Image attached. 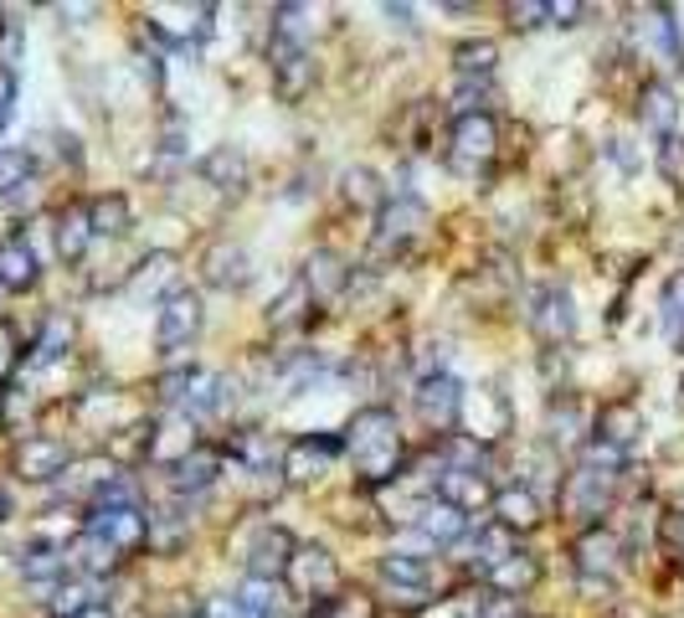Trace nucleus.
<instances>
[{
	"mask_svg": "<svg viewBox=\"0 0 684 618\" xmlns=\"http://www.w3.org/2000/svg\"><path fill=\"white\" fill-rule=\"evenodd\" d=\"M345 454H350L356 479L365 490H381V485L401 479L407 438H401V423H396L392 407H360L356 418L345 423Z\"/></svg>",
	"mask_w": 684,
	"mask_h": 618,
	"instance_id": "nucleus-1",
	"label": "nucleus"
},
{
	"mask_svg": "<svg viewBox=\"0 0 684 618\" xmlns=\"http://www.w3.org/2000/svg\"><path fill=\"white\" fill-rule=\"evenodd\" d=\"M623 474H628V459L602 449V443H587V454L576 459V470L561 479V506H566V515L581 521V526H602V515H608L612 500H617Z\"/></svg>",
	"mask_w": 684,
	"mask_h": 618,
	"instance_id": "nucleus-2",
	"label": "nucleus"
},
{
	"mask_svg": "<svg viewBox=\"0 0 684 618\" xmlns=\"http://www.w3.org/2000/svg\"><path fill=\"white\" fill-rule=\"evenodd\" d=\"M500 161V119L494 114H453L448 124V170L479 181Z\"/></svg>",
	"mask_w": 684,
	"mask_h": 618,
	"instance_id": "nucleus-3",
	"label": "nucleus"
},
{
	"mask_svg": "<svg viewBox=\"0 0 684 618\" xmlns=\"http://www.w3.org/2000/svg\"><path fill=\"white\" fill-rule=\"evenodd\" d=\"M432 227V212L428 201L412 197V191H396V197L381 201L376 212V233H371V248H376V258H407L428 237Z\"/></svg>",
	"mask_w": 684,
	"mask_h": 618,
	"instance_id": "nucleus-4",
	"label": "nucleus"
},
{
	"mask_svg": "<svg viewBox=\"0 0 684 618\" xmlns=\"http://www.w3.org/2000/svg\"><path fill=\"white\" fill-rule=\"evenodd\" d=\"M83 531L104 536L119 557H129V551H144V542H149V510L140 500H88Z\"/></svg>",
	"mask_w": 684,
	"mask_h": 618,
	"instance_id": "nucleus-5",
	"label": "nucleus"
},
{
	"mask_svg": "<svg viewBox=\"0 0 684 618\" xmlns=\"http://www.w3.org/2000/svg\"><path fill=\"white\" fill-rule=\"evenodd\" d=\"M201 325H206L201 294L180 284L176 294H165L160 299V314H155V350H160L165 361H176V356H185V350L196 346Z\"/></svg>",
	"mask_w": 684,
	"mask_h": 618,
	"instance_id": "nucleus-6",
	"label": "nucleus"
},
{
	"mask_svg": "<svg viewBox=\"0 0 684 618\" xmlns=\"http://www.w3.org/2000/svg\"><path fill=\"white\" fill-rule=\"evenodd\" d=\"M72 449L68 438L57 433H21L11 443V474H16L21 485H57V479H68L72 470Z\"/></svg>",
	"mask_w": 684,
	"mask_h": 618,
	"instance_id": "nucleus-7",
	"label": "nucleus"
},
{
	"mask_svg": "<svg viewBox=\"0 0 684 618\" xmlns=\"http://www.w3.org/2000/svg\"><path fill=\"white\" fill-rule=\"evenodd\" d=\"M268 78L278 104H304L314 83H320V62L309 52L304 41H288V37H268Z\"/></svg>",
	"mask_w": 684,
	"mask_h": 618,
	"instance_id": "nucleus-8",
	"label": "nucleus"
},
{
	"mask_svg": "<svg viewBox=\"0 0 684 618\" xmlns=\"http://www.w3.org/2000/svg\"><path fill=\"white\" fill-rule=\"evenodd\" d=\"M284 582H288V593L293 598H304V603H329L335 593L345 587V578H340V562L324 551V546H314V542H299L293 546V562H288V572H284Z\"/></svg>",
	"mask_w": 684,
	"mask_h": 618,
	"instance_id": "nucleus-9",
	"label": "nucleus"
},
{
	"mask_svg": "<svg viewBox=\"0 0 684 618\" xmlns=\"http://www.w3.org/2000/svg\"><path fill=\"white\" fill-rule=\"evenodd\" d=\"M525 325H530V335H536L545 350H561L576 335L572 289H561V284H540V289H530V299H525Z\"/></svg>",
	"mask_w": 684,
	"mask_h": 618,
	"instance_id": "nucleus-10",
	"label": "nucleus"
},
{
	"mask_svg": "<svg viewBox=\"0 0 684 618\" xmlns=\"http://www.w3.org/2000/svg\"><path fill=\"white\" fill-rule=\"evenodd\" d=\"M464 397L468 392H464V382H458L453 371H428V377L417 382V392H412V407L432 433H453V428L464 423Z\"/></svg>",
	"mask_w": 684,
	"mask_h": 618,
	"instance_id": "nucleus-11",
	"label": "nucleus"
},
{
	"mask_svg": "<svg viewBox=\"0 0 684 618\" xmlns=\"http://www.w3.org/2000/svg\"><path fill=\"white\" fill-rule=\"evenodd\" d=\"M623 557H628V542H623L612 526H587L572 542L576 578H587V582H617V572H623Z\"/></svg>",
	"mask_w": 684,
	"mask_h": 618,
	"instance_id": "nucleus-12",
	"label": "nucleus"
},
{
	"mask_svg": "<svg viewBox=\"0 0 684 618\" xmlns=\"http://www.w3.org/2000/svg\"><path fill=\"white\" fill-rule=\"evenodd\" d=\"M648 433V418H644V407L633 397H612L602 402L592 413V443H602V449H612V454H633V443Z\"/></svg>",
	"mask_w": 684,
	"mask_h": 618,
	"instance_id": "nucleus-13",
	"label": "nucleus"
},
{
	"mask_svg": "<svg viewBox=\"0 0 684 618\" xmlns=\"http://www.w3.org/2000/svg\"><path fill=\"white\" fill-rule=\"evenodd\" d=\"M345 454V438L340 433H304L293 438L284 449V479L288 485H314L320 474H329V464Z\"/></svg>",
	"mask_w": 684,
	"mask_h": 618,
	"instance_id": "nucleus-14",
	"label": "nucleus"
},
{
	"mask_svg": "<svg viewBox=\"0 0 684 618\" xmlns=\"http://www.w3.org/2000/svg\"><path fill=\"white\" fill-rule=\"evenodd\" d=\"M293 531L288 526H273V521H263V526L252 531L248 551H242V562H248V578H263V582H284L288 562H293Z\"/></svg>",
	"mask_w": 684,
	"mask_h": 618,
	"instance_id": "nucleus-15",
	"label": "nucleus"
},
{
	"mask_svg": "<svg viewBox=\"0 0 684 618\" xmlns=\"http://www.w3.org/2000/svg\"><path fill=\"white\" fill-rule=\"evenodd\" d=\"M489 515H494V526H504L509 536H530V531L545 526V500H540L525 479H515V485H500V490H494Z\"/></svg>",
	"mask_w": 684,
	"mask_h": 618,
	"instance_id": "nucleus-16",
	"label": "nucleus"
},
{
	"mask_svg": "<svg viewBox=\"0 0 684 618\" xmlns=\"http://www.w3.org/2000/svg\"><path fill=\"white\" fill-rule=\"evenodd\" d=\"M201 278L221 294H242L252 284V253L232 237H216L212 248L201 253Z\"/></svg>",
	"mask_w": 684,
	"mask_h": 618,
	"instance_id": "nucleus-17",
	"label": "nucleus"
},
{
	"mask_svg": "<svg viewBox=\"0 0 684 618\" xmlns=\"http://www.w3.org/2000/svg\"><path fill=\"white\" fill-rule=\"evenodd\" d=\"M494 474H473V470H443L437 464V474H432V495L443 500V506L464 510V515H473V510H489V500H494Z\"/></svg>",
	"mask_w": 684,
	"mask_h": 618,
	"instance_id": "nucleus-18",
	"label": "nucleus"
},
{
	"mask_svg": "<svg viewBox=\"0 0 684 618\" xmlns=\"http://www.w3.org/2000/svg\"><path fill=\"white\" fill-rule=\"evenodd\" d=\"M587 428H592V418H587V407H581V397L572 387L551 392V402H545V443L561 449V454H572V449H581Z\"/></svg>",
	"mask_w": 684,
	"mask_h": 618,
	"instance_id": "nucleus-19",
	"label": "nucleus"
},
{
	"mask_svg": "<svg viewBox=\"0 0 684 618\" xmlns=\"http://www.w3.org/2000/svg\"><path fill=\"white\" fill-rule=\"evenodd\" d=\"M93 248V222H88V201H62L52 212V253L77 269Z\"/></svg>",
	"mask_w": 684,
	"mask_h": 618,
	"instance_id": "nucleus-20",
	"label": "nucleus"
},
{
	"mask_svg": "<svg viewBox=\"0 0 684 618\" xmlns=\"http://www.w3.org/2000/svg\"><path fill=\"white\" fill-rule=\"evenodd\" d=\"M633 114H638L644 134H653V145L669 140V134H680V98H674V88H669L664 78H648L644 88H638Z\"/></svg>",
	"mask_w": 684,
	"mask_h": 618,
	"instance_id": "nucleus-21",
	"label": "nucleus"
},
{
	"mask_svg": "<svg viewBox=\"0 0 684 618\" xmlns=\"http://www.w3.org/2000/svg\"><path fill=\"white\" fill-rule=\"evenodd\" d=\"M201 181L212 186V191H221V197H242L252 186V161L242 145H216L201 155Z\"/></svg>",
	"mask_w": 684,
	"mask_h": 618,
	"instance_id": "nucleus-22",
	"label": "nucleus"
},
{
	"mask_svg": "<svg viewBox=\"0 0 684 618\" xmlns=\"http://www.w3.org/2000/svg\"><path fill=\"white\" fill-rule=\"evenodd\" d=\"M299 284L309 289L314 305H329V299H340L350 289V269H345V258L335 248H314L304 258V269H299Z\"/></svg>",
	"mask_w": 684,
	"mask_h": 618,
	"instance_id": "nucleus-23",
	"label": "nucleus"
},
{
	"mask_svg": "<svg viewBox=\"0 0 684 618\" xmlns=\"http://www.w3.org/2000/svg\"><path fill=\"white\" fill-rule=\"evenodd\" d=\"M41 284V263L26 233H11L0 242V294H32Z\"/></svg>",
	"mask_w": 684,
	"mask_h": 618,
	"instance_id": "nucleus-24",
	"label": "nucleus"
},
{
	"mask_svg": "<svg viewBox=\"0 0 684 618\" xmlns=\"http://www.w3.org/2000/svg\"><path fill=\"white\" fill-rule=\"evenodd\" d=\"M536 582H540V557L515 546L500 567H489V572H484V593H500V598H525Z\"/></svg>",
	"mask_w": 684,
	"mask_h": 618,
	"instance_id": "nucleus-25",
	"label": "nucleus"
},
{
	"mask_svg": "<svg viewBox=\"0 0 684 618\" xmlns=\"http://www.w3.org/2000/svg\"><path fill=\"white\" fill-rule=\"evenodd\" d=\"M216 479H221V454L206 449V443H196L180 464H170V490H176L180 500H185V495H206Z\"/></svg>",
	"mask_w": 684,
	"mask_h": 618,
	"instance_id": "nucleus-26",
	"label": "nucleus"
},
{
	"mask_svg": "<svg viewBox=\"0 0 684 618\" xmlns=\"http://www.w3.org/2000/svg\"><path fill=\"white\" fill-rule=\"evenodd\" d=\"M52 598H47V614L52 618H83L93 614V608H104V582L98 578H77V572H68V578L57 582V587H47Z\"/></svg>",
	"mask_w": 684,
	"mask_h": 618,
	"instance_id": "nucleus-27",
	"label": "nucleus"
},
{
	"mask_svg": "<svg viewBox=\"0 0 684 618\" xmlns=\"http://www.w3.org/2000/svg\"><path fill=\"white\" fill-rule=\"evenodd\" d=\"M376 572L386 582H392L396 593H407V598L417 603V608H422V593H428L432 587V567H428V557H412V551H386V557H381L376 562Z\"/></svg>",
	"mask_w": 684,
	"mask_h": 618,
	"instance_id": "nucleus-28",
	"label": "nucleus"
},
{
	"mask_svg": "<svg viewBox=\"0 0 684 618\" xmlns=\"http://www.w3.org/2000/svg\"><path fill=\"white\" fill-rule=\"evenodd\" d=\"M412 526L422 531V542H432V546H458L468 536V515L464 510H453V506H443L437 495H428V506L417 510Z\"/></svg>",
	"mask_w": 684,
	"mask_h": 618,
	"instance_id": "nucleus-29",
	"label": "nucleus"
},
{
	"mask_svg": "<svg viewBox=\"0 0 684 618\" xmlns=\"http://www.w3.org/2000/svg\"><path fill=\"white\" fill-rule=\"evenodd\" d=\"M21 578L36 582V587H57V582L72 572L68 562V546H52V542H26V551H21Z\"/></svg>",
	"mask_w": 684,
	"mask_h": 618,
	"instance_id": "nucleus-30",
	"label": "nucleus"
},
{
	"mask_svg": "<svg viewBox=\"0 0 684 618\" xmlns=\"http://www.w3.org/2000/svg\"><path fill=\"white\" fill-rule=\"evenodd\" d=\"M88 222H93V237L119 242L134 227V206H129L124 191H98V197H88Z\"/></svg>",
	"mask_w": 684,
	"mask_h": 618,
	"instance_id": "nucleus-31",
	"label": "nucleus"
},
{
	"mask_svg": "<svg viewBox=\"0 0 684 618\" xmlns=\"http://www.w3.org/2000/svg\"><path fill=\"white\" fill-rule=\"evenodd\" d=\"M129 289L140 294H176L180 289V258L176 253H149V258H140L134 263V273H129Z\"/></svg>",
	"mask_w": 684,
	"mask_h": 618,
	"instance_id": "nucleus-32",
	"label": "nucleus"
},
{
	"mask_svg": "<svg viewBox=\"0 0 684 618\" xmlns=\"http://www.w3.org/2000/svg\"><path fill=\"white\" fill-rule=\"evenodd\" d=\"M494 68H500V47L489 37H468L453 47V73H458V83H494Z\"/></svg>",
	"mask_w": 684,
	"mask_h": 618,
	"instance_id": "nucleus-33",
	"label": "nucleus"
},
{
	"mask_svg": "<svg viewBox=\"0 0 684 618\" xmlns=\"http://www.w3.org/2000/svg\"><path fill=\"white\" fill-rule=\"evenodd\" d=\"M309 320H314V299H309V289L293 278V284L268 305V330L273 335H293V330H304Z\"/></svg>",
	"mask_w": 684,
	"mask_h": 618,
	"instance_id": "nucleus-34",
	"label": "nucleus"
},
{
	"mask_svg": "<svg viewBox=\"0 0 684 618\" xmlns=\"http://www.w3.org/2000/svg\"><path fill=\"white\" fill-rule=\"evenodd\" d=\"M340 197H345V206H356V212H381L386 191H381V176L371 170V165H345L340 170Z\"/></svg>",
	"mask_w": 684,
	"mask_h": 618,
	"instance_id": "nucleus-35",
	"label": "nucleus"
},
{
	"mask_svg": "<svg viewBox=\"0 0 684 618\" xmlns=\"http://www.w3.org/2000/svg\"><path fill=\"white\" fill-rule=\"evenodd\" d=\"M242 603L248 618H284V582H263V578H242V587L232 593Z\"/></svg>",
	"mask_w": 684,
	"mask_h": 618,
	"instance_id": "nucleus-36",
	"label": "nucleus"
},
{
	"mask_svg": "<svg viewBox=\"0 0 684 618\" xmlns=\"http://www.w3.org/2000/svg\"><path fill=\"white\" fill-rule=\"evenodd\" d=\"M191 542V521L185 515H176V510H149V551L155 557H176L180 546Z\"/></svg>",
	"mask_w": 684,
	"mask_h": 618,
	"instance_id": "nucleus-37",
	"label": "nucleus"
},
{
	"mask_svg": "<svg viewBox=\"0 0 684 618\" xmlns=\"http://www.w3.org/2000/svg\"><path fill=\"white\" fill-rule=\"evenodd\" d=\"M644 26H648V37H653V47L664 52L669 68H674V73H684V37H680V21H674V11H669V5H653Z\"/></svg>",
	"mask_w": 684,
	"mask_h": 618,
	"instance_id": "nucleus-38",
	"label": "nucleus"
},
{
	"mask_svg": "<svg viewBox=\"0 0 684 618\" xmlns=\"http://www.w3.org/2000/svg\"><path fill=\"white\" fill-rule=\"evenodd\" d=\"M468 551H473V557H468V567H479V572H489V567H500L504 557L515 551V536H509L504 526H494V521H489V526H479V531H473V542H468Z\"/></svg>",
	"mask_w": 684,
	"mask_h": 618,
	"instance_id": "nucleus-39",
	"label": "nucleus"
},
{
	"mask_svg": "<svg viewBox=\"0 0 684 618\" xmlns=\"http://www.w3.org/2000/svg\"><path fill=\"white\" fill-rule=\"evenodd\" d=\"M36 186V155L26 145H5L0 150V197H16Z\"/></svg>",
	"mask_w": 684,
	"mask_h": 618,
	"instance_id": "nucleus-40",
	"label": "nucleus"
},
{
	"mask_svg": "<svg viewBox=\"0 0 684 618\" xmlns=\"http://www.w3.org/2000/svg\"><path fill=\"white\" fill-rule=\"evenodd\" d=\"M68 346H72V320L68 314H47V320H41V335L32 341V366L62 361Z\"/></svg>",
	"mask_w": 684,
	"mask_h": 618,
	"instance_id": "nucleus-41",
	"label": "nucleus"
},
{
	"mask_svg": "<svg viewBox=\"0 0 684 618\" xmlns=\"http://www.w3.org/2000/svg\"><path fill=\"white\" fill-rule=\"evenodd\" d=\"M437 464H443V470L489 474V449L479 443V438H468V433H448V438H443V454H437Z\"/></svg>",
	"mask_w": 684,
	"mask_h": 618,
	"instance_id": "nucleus-42",
	"label": "nucleus"
},
{
	"mask_svg": "<svg viewBox=\"0 0 684 618\" xmlns=\"http://www.w3.org/2000/svg\"><path fill=\"white\" fill-rule=\"evenodd\" d=\"M659 325H664V335L674 341V350L684 356V269L669 273L664 294H659Z\"/></svg>",
	"mask_w": 684,
	"mask_h": 618,
	"instance_id": "nucleus-43",
	"label": "nucleus"
},
{
	"mask_svg": "<svg viewBox=\"0 0 684 618\" xmlns=\"http://www.w3.org/2000/svg\"><path fill=\"white\" fill-rule=\"evenodd\" d=\"M309 618H376V598L360 593V587H340L329 603H320Z\"/></svg>",
	"mask_w": 684,
	"mask_h": 618,
	"instance_id": "nucleus-44",
	"label": "nucleus"
},
{
	"mask_svg": "<svg viewBox=\"0 0 684 618\" xmlns=\"http://www.w3.org/2000/svg\"><path fill=\"white\" fill-rule=\"evenodd\" d=\"M21 361H26V341H21V330L11 325V320H0V392L11 387Z\"/></svg>",
	"mask_w": 684,
	"mask_h": 618,
	"instance_id": "nucleus-45",
	"label": "nucleus"
},
{
	"mask_svg": "<svg viewBox=\"0 0 684 618\" xmlns=\"http://www.w3.org/2000/svg\"><path fill=\"white\" fill-rule=\"evenodd\" d=\"M659 170H664V181H674V186H684V140L680 134H669V140H659Z\"/></svg>",
	"mask_w": 684,
	"mask_h": 618,
	"instance_id": "nucleus-46",
	"label": "nucleus"
},
{
	"mask_svg": "<svg viewBox=\"0 0 684 618\" xmlns=\"http://www.w3.org/2000/svg\"><path fill=\"white\" fill-rule=\"evenodd\" d=\"M504 16H509V26H515V32H536V26H545V21H551V5L525 0V5H504Z\"/></svg>",
	"mask_w": 684,
	"mask_h": 618,
	"instance_id": "nucleus-47",
	"label": "nucleus"
},
{
	"mask_svg": "<svg viewBox=\"0 0 684 618\" xmlns=\"http://www.w3.org/2000/svg\"><path fill=\"white\" fill-rule=\"evenodd\" d=\"M479 618H525L520 614V598H500V593H479Z\"/></svg>",
	"mask_w": 684,
	"mask_h": 618,
	"instance_id": "nucleus-48",
	"label": "nucleus"
},
{
	"mask_svg": "<svg viewBox=\"0 0 684 618\" xmlns=\"http://www.w3.org/2000/svg\"><path fill=\"white\" fill-rule=\"evenodd\" d=\"M134 73H140L155 93H160L165 88V57L160 52H144V47H140V52H134Z\"/></svg>",
	"mask_w": 684,
	"mask_h": 618,
	"instance_id": "nucleus-49",
	"label": "nucleus"
},
{
	"mask_svg": "<svg viewBox=\"0 0 684 618\" xmlns=\"http://www.w3.org/2000/svg\"><path fill=\"white\" fill-rule=\"evenodd\" d=\"M196 614L201 618H248V614H242V603H237L232 593H216V598H206Z\"/></svg>",
	"mask_w": 684,
	"mask_h": 618,
	"instance_id": "nucleus-50",
	"label": "nucleus"
},
{
	"mask_svg": "<svg viewBox=\"0 0 684 618\" xmlns=\"http://www.w3.org/2000/svg\"><path fill=\"white\" fill-rule=\"evenodd\" d=\"M11 114H16V73L0 68V129L11 124Z\"/></svg>",
	"mask_w": 684,
	"mask_h": 618,
	"instance_id": "nucleus-51",
	"label": "nucleus"
},
{
	"mask_svg": "<svg viewBox=\"0 0 684 618\" xmlns=\"http://www.w3.org/2000/svg\"><path fill=\"white\" fill-rule=\"evenodd\" d=\"M608 155L617 161V170H623V176H633V170H638V155H633V140H608Z\"/></svg>",
	"mask_w": 684,
	"mask_h": 618,
	"instance_id": "nucleus-52",
	"label": "nucleus"
},
{
	"mask_svg": "<svg viewBox=\"0 0 684 618\" xmlns=\"http://www.w3.org/2000/svg\"><path fill=\"white\" fill-rule=\"evenodd\" d=\"M581 16H587V5H572V0H566V5H551V26H566V32H572V26H581Z\"/></svg>",
	"mask_w": 684,
	"mask_h": 618,
	"instance_id": "nucleus-53",
	"label": "nucleus"
},
{
	"mask_svg": "<svg viewBox=\"0 0 684 618\" xmlns=\"http://www.w3.org/2000/svg\"><path fill=\"white\" fill-rule=\"evenodd\" d=\"M381 16L392 26H401V32H412V5H381Z\"/></svg>",
	"mask_w": 684,
	"mask_h": 618,
	"instance_id": "nucleus-54",
	"label": "nucleus"
},
{
	"mask_svg": "<svg viewBox=\"0 0 684 618\" xmlns=\"http://www.w3.org/2000/svg\"><path fill=\"white\" fill-rule=\"evenodd\" d=\"M16 515V495H11V485H0V526Z\"/></svg>",
	"mask_w": 684,
	"mask_h": 618,
	"instance_id": "nucleus-55",
	"label": "nucleus"
},
{
	"mask_svg": "<svg viewBox=\"0 0 684 618\" xmlns=\"http://www.w3.org/2000/svg\"><path fill=\"white\" fill-rule=\"evenodd\" d=\"M165 618H201L196 608H176V614H165Z\"/></svg>",
	"mask_w": 684,
	"mask_h": 618,
	"instance_id": "nucleus-56",
	"label": "nucleus"
},
{
	"mask_svg": "<svg viewBox=\"0 0 684 618\" xmlns=\"http://www.w3.org/2000/svg\"><path fill=\"white\" fill-rule=\"evenodd\" d=\"M83 618H113V614H108V608H93V614H83Z\"/></svg>",
	"mask_w": 684,
	"mask_h": 618,
	"instance_id": "nucleus-57",
	"label": "nucleus"
},
{
	"mask_svg": "<svg viewBox=\"0 0 684 618\" xmlns=\"http://www.w3.org/2000/svg\"><path fill=\"white\" fill-rule=\"evenodd\" d=\"M680 515H684V495H680Z\"/></svg>",
	"mask_w": 684,
	"mask_h": 618,
	"instance_id": "nucleus-58",
	"label": "nucleus"
},
{
	"mask_svg": "<svg viewBox=\"0 0 684 618\" xmlns=\"http://www.w3.org/2000/svg\"><path fill=\"white\" fill-rule=\"evenodd\" d=\"M464 618H479V614H464Z\"/></svg>",
	"mask_w": 684,
	"mask_h": 618,
	"instance_id": "nucleus-59",
	"label": "nucleus"
},
{
	"mask_svg": "<svg viewBox=\"0 0 684 618\" xmlns=\"http://www.w3.org/2000/svg\"><path fill=\"white\" fill-rule=\"evenodd\" d=\"M680 397H684V382H680Z\"/></svg>",
	"mask_w": 684,
	"mask_h": 618,
	"instance_id": "nucleus-60",
	"label": "nucleus"
}]
</instances>
